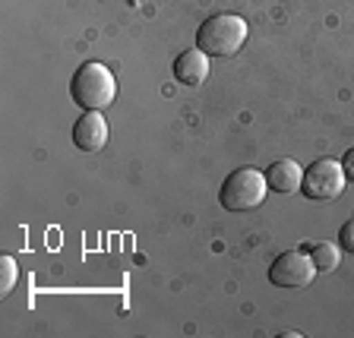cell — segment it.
Listing matches in <instances>:
<instances>
[{"label": "cell", "mask_w": 354, "mask_h": 338, "mask_svg": "<svg viewBox=\"0 0 354 338\" xmlns=\"http://www.w3.org/2000/svg\"><path fill=\"white\" fill-rule=\"evenodd\" d=\"M70 95L80 108L86 111H104L114 98H118V79L104 64L98 60H88L70 79Z\"/></svg>", "instance_id": "cell-1"}, {"label": "cell", "mask_w": 354, "mask_h": 338, "mask_svg": "<svg viewBox=\"0 0 354 338\" xmlns=\"http://www.w3.org/2000/svg\"><path fill=\"white\" fill-rule=\"evenodd\" d=\"M247 41V22L234 13H218L206 19L196 32V48L209 57H231Z\"/></svg>", "instance_id": "cell-2"}, {"label": "cell", "mask_w": 354, "mask_h": 338, "mask_svg": "<svg viewBox=\"0 0 354 338\" xmlns=\"http://www.w3.org/2000/svg\"><path fill=\"white\" fill-rule=\"evenodd\" d=\"M269 193V184H266V174L257 168H237L231 177H225L218 193V203L231 212H247V209H257L259 203Z\"/></svg>", "instance_id": "cell-3"}, {"label": "cell", "mask_w": 354, "mask_h": 338, "mask_svg": "<svg viewBox=\"0 0 354 338\" xmlns=\"http://www.w3.org/2000/svg\"><path fill=\"white\" fill-rule=\"evenodd\" d=\"M345 168L342 162L335 158H319L313 162L307 171H304V196L313 199V203H332V199H339L342 190H345Z\"/></svg>", "instance_id": "cell-4"}, {"label": "cell", "mask_w": 354, "mask_h": 338, "mask_svg": "<svg viewBox=\"0 0 354 338\" xmlns=\"http://www.w3.org/2000/svg\"><path fill=\"white\" fill-rule=\"evenodd\" d=\"M317 279V265L307 250H288L269 265V281L275 288H307Z\"/></svg>", "instance_id": "cell-5"}, {"label": "cell", "mask_w": 354, "mask_h": 338, "mask_svg": "<svg viewBox=\"0 0 354 338\" xmlns=\"http://www.w3.org/2000/svg\"><path fill=\"white\" fill-rule=\"evenodd\" d=\"M73 142L80 152H102L108 142V120L102 118V111H86L73 124Z\"/></svg>", "instance_id": "cell-6"}, {"label": "cell", "mask_w": 354, "mask_h": 338, "mask_svg": "<svg viewBox=\"0 0 354 338\" xmlns=\"http://www.w3.org/2000/svg\"><path fill=\"white\" fill-rule=\"evenodd\" d=\"M209 76V54L193 48V51H184L174 60V79L184 82V86H199V82Z\"/></svg>", "instance_id": "cell-7"}, {"label": "cell", "mask_w": 354, "mask_h": 338, "mask_svg": "<svg viewBox=\"0 0 354 338\" xmlns=\"http://www.w3.org/2000/svg\"><path fill=\"white\" fill-rule=\"evenodd\" d=\"M266 184L275 193H295L304 184V168L295 158H281V162H275L272 168L266 171Z\"/></svg>", "instance_id": "cell-8"}, {"label": "cell", "mask_w": 354, "mask_h": 338, "mask_svg": "<svg viewBox=\"0 0 354 338\" xmlns=\"http://www.w3.org/2000/svg\"><path fill=\"white\" fill-rule=\"evenodd\" d=\"M307 253H310V259H313V265H317V272H332V269H339V263H342L339 247H332V243H326V241L310 243Z\"/></svg>", "instance_id": "cell-9"}, {"label": "cell", "mask_w": 354, "mask_h": 338, "mask_svg": "<svg viewBox=\"0 0 354 338\" xmlns=\"http://www.w3.org/2000/svg\"><path fill=\"white\" fill-rule=\"evenodd\" d=\"M16 279H19V265H16V259L10 256H0V294L7 297L13 294V288H16Z\"/></svg>", "instance_id": "cell-10"}, {"label": "cell", "mask_w": 354, "mask_h": 338, "mask_svg": "<svg viewBox=\"0 0 354 338\" xmlns=\"http://www.w3.org/2000/svg\"><path fill=\"white\" fill-rule=\"evenodd\" d=\"M339 247L345 253H354V221H348L345 228L339 231Z\"/></svg>", "instance_id": "cell-11"}, {"label": "cell", "mask_w": 354, "mask_h": 338, "mask_svg": "<svg viewBox=\"0 0 354 338\" xmlns=\"http://www.w3.org/2000/svg\"><path fill=\"white\" fill-rule=\"evenodd\" d=\"M342 168H345V177H348V180H354V146L345 152V158H342Z\"/></svg>", "instance_id": "cell-12"}]
</instances>
